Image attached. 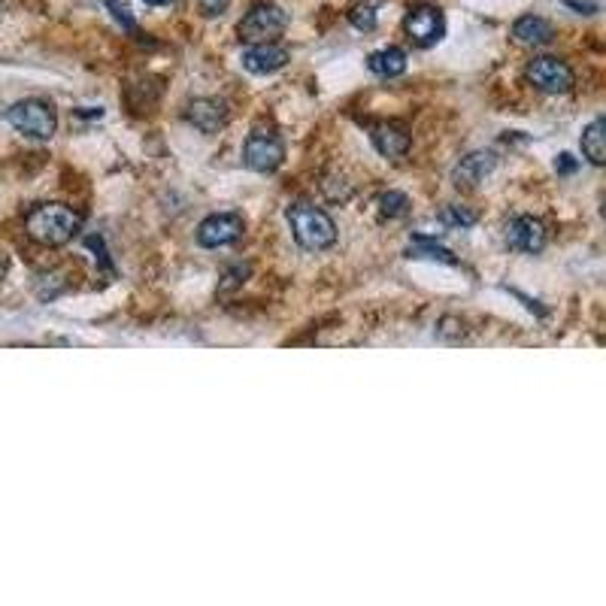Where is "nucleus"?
<instances>
[{
    "instance_id": "dca6fc26",
    "label": "nucleus",
    "mask_w": 606,
    "mask_h": 606,
    "mask_svg": "<svg viewBox=\"0 0 606 606\" xmlns=\"http://www.w3.org/2000/svg\"><path fill=\"white\" fill-rule=\"evenodd\" d=\"M582 155L594 164L603 167L606 161V122L594 119L585 131H582Z\"/></svg>"
},
{
    "instance_id": "ddd939ff",
    "label": "nucleus",
    "mask_w": 606,
    "mask_h": 606,
    "mask_svg": "<svg viewBox=\"0 0 606 606\" xmlns=\"http://www.w3.org/2000/svg\"><path fill=\"white\" fill-rule=\"evenodd\" d=\"M370 140H373L376 152L385 155V158H403V155L410 152V146H413L410 134L403 131V128H397V125H376L370 131Z\"/></svg>"
},
{
    "instance_id": "423d86ee",
    "label": "nucleus",
    "mask_w": 606,
    "mask_h": 606,
    "mask_svg": "<svg viewBox=\"0 0 606 606\" xmlns=\"http://www.w3.org/2000/svg\"><path fill=\"white\" fill-rule=\"evenodd\" d=\"M403 31H407V37L419 49H431L446 37V16H443L440 7L419 4V7H413L407 13V19H403Z\"/></svg>"
},
{
    "instance_id": "0eeeda50",
    "label": "nucleus",
    "mask_w": 606,
    "mask_h": 606,
    "mask_svg": "<svg viewBox=\"0 0 606 606\" xmlns=\"http://www.w3.org/2000/svg\"><path fill=\"white\" fill-rule=\"evenodd\" d=\"M285 161V143L276 134L255 131L243 143V164L255 173H273Z\"/></svg>"
},
{
    "instance_id": "a211bd4d",
    "label": "nucleus",
    "mask_w": 606,
    "mask_h": 606,
    "mask_svg": "<svg viewBox=\"0 0 606 606\" xmlns=\"http://www.w3.org/2000/svg\"><path fill=\"white\" fill-rule=\"evenodd\" d=\"M407 255H410V258H428V261H440V264L458 267V258H455L449 249H443V246L431 243L428 237H416V243L410 246V252H407Z\"/></svg>"
},
{
    "instance_id": "4be33fe9",
    "label": "nucleus",
    "mask_w": 606,
    "mask_h": 606,
    "mask_svg": "<svg viewBox=\"0 0 606 606\" xmlns=\"http://www.w3.org/2000/svg\"><path fill=\"white\" fill-rule=\"evenodd\" d=\"M231 7V0H197V10L204 19H216L225 16V10Z\"/></svg>"
},
{
    "instance_id": "412c9836",
    "label": "nucleus",
    "mask_w": 606,
    "mask_h": 606,
    "mask_svg": "<svg viewBox=\"0 0 606 606\" xmlns=\"http://www.w3.org/2000/svg\"><path fill=\"white\" fill-rule=\"evenodd\" d=\"M107 4V10L113 13V19L125 28V31H131V34H137V22H134V16H131V10L125 7V4H119V0H104Z\"/></svg>"
},
{
    "instance_id": "7ed1b4c3",
    "label": "nucleus",
    "mask_w": 606,
    "mask_h": 606,
    "mask_svg": "<svg viewBox=\"0 0 606 606\" xmlns=\"http://www.w3.org/2000/svg\"><path fill=\"white\" fill-rule=\"evenodd\" d=\"M4 119L25 137L31 140H52L55 131H58V113L49 100H40V97H28V100H19L13 104Z\"/></svg>"
},
{
    "instance_id": "b1692460",
    "label": "nucleus",
    "mask_w": 606,
    "mask_h": 606,
    "mask_svg": "<svg viewBox=\"0 0 606 606\" xmlns=\"http://www.w3.org/2000/svg\"><path fill=\"white\" fill-rule=\"evenodd\" d=\"M79 116H82V119H100V116H104V110H91V107H85V110H79Z\"/></svg>"
},
{
    "instance_id": "1a4fd4ad",
    "label": "nucleus",
    "mask_w": 606,
    "mask_h": 606,
    "mask_svg": "<svg viewBox=\"0 0 606 606\" xmlns=\"http://www.w3.org/2000/svg\"><path fill=\"white\" fill-rule=\"evenodd\" d=\"M549 243V234H546V225L534 216H519L510 222L507 228V246L513 252H522V255H537L543 252Z\"/></svg>"
},
{
    "instance_id": "f8f14e48",
    "label": "nucleus",
    "mask_w": 606,
    "mask_h": 606,
    "mask_svg": "<svg viewBox=\"0 0 606 606\" xmlns=\"http://www.w3.org/2000/svg\"><path fill=\"white\" fill-rule=\"evenodd\" d=\"M497 167L494 152H470L467 158L458 161V167L452 170V179L458 188H476L485 176H491Z\"/></svg>"
},
{
    "instance_id": "4468645a",
    "label": "nucleus",
    "mask_w": 606,
    "mask_h": 606,
    "mask_svg": "<svg viewBox=\"0 0 606 606\" xmlns=\"http://www.w3.org/2000/svg\"><path fill=\"white\" fill-rule=\"evenodd\" d=\"M513 37H516V43L537 49V46H549V43H552L555 28H552V22L543 19V16H522V19H516V25H513Z\"/></svg>"
},
{
    "instance_id": "f3484780",
    "label": "nucleus",
    "mask_w": 606,
    "mask_h": 606,
    "mask_svg": "<svg viewBox=\"0 0 606 606\" xmlns=\"http://www.w3.org/2000/svg\"><path fill=\"white\" fill-rule=\"evenodd\" d=\"M376 207H379V216H382V219L394 222V219H407L413 204H410V197L403 194V191H385V194L376 200Z\"/></svg>"
},
{
    "instance_id": "6e6552de",
    "label": "nucleus",
    "mask_w": 606,
    "mask_h": 606,
    "mask_svg": "<svg viewBox=\"0 0 606 606\" xmlns=\"http://www.w3.org/2000/svg\"><path fill=\"white\" fill-rule=\"evenodd\" d=\"M246 222L237 213H216L210 219L200 222L197 228V243L204 249H219V246H231L243 237Z\"/></svg>"
},
{
    "instance_id": "20e7f679",
    "label": "nucleus",
    "mask_w": 606,
    "mask_h": 606,
    "mask_svg": "<svg viewBox=\"0 0 606 606\" xmlns=\"http://www.w3.org/2000/svg\"><path fill=\"white\" fill-rule=\"evenodd\" d=\"M288 28V13L276 4H267V0H261V4L249 7V13L243 16L237 34L243 43L255 46V43H273L276 37H282Z\"/></svg>"
},
{
    "instance_id": "aec40b11",
    "label": "nucleus",
    "mask_w": 606,
    "mask_h": 606,
    "mask_svg": "<svg viewBox=\"0 0 606 606\" xmlns=\"http://www.w3.org/2000/svg\"><path fill=\"white\" fill-rule=\"evenodd\" d=\"M443 222H446V225H455V228H473V225L479 222V213H473V210H467V207H446Z\"/></svg>"
},
{
    "instance_id": "6ab92c4d",
    "label": "nucleus",
    "mask_w": 606,
    "mask_h": 606,
    "mask_svg": "<svg viewBox=\"0 0 606 606\" xmlns=\"http://www.w3.org/2000/svg\"><path fill=\"white\" fill-rule=\"evenodd\" d=\"M376 10H379V0H364V4H358V7L349 13V22H352L358 31L370 34V31H376V22H379Z\"/></svg>"
},
{
    "instance_id": "9d476101",
    "label": "nucleus",
    "mask_w": 606,
    "mask_h": 606,
    "mask_svg": "<svg viewBox=\"0 0 606 606\" xmlns=\"http://www.w3.org/2000/svg\"><path fill=\"white\" fill-rule=\"evenodd\" d=\"M185 119L200 134L213 137V134H219L228 125V107L222 104V100H216V97H197V100H191V104H188Z\"/></svg>"
},
{
    "instance_id": "39448f33",
    "label": "nucleus",
    "mask_w": 606,
    "mask_h": 606,
    "mask_svg": "<svg viewBox=\"0 0 606 606\" xmlns=\"http://www.w3.org/2000/svg\"><path fill=\"white\" fill-rule=\"evenodd\" d=\"M525 76H528V82H531L537 91H543V94H567V91L573 88V82H576L570 64L561 61V58H555V55H540V58H534V61L528 64Z\"/></svg>"
},
{
    "instance_id": "f257e3e1",
    "label": "nucleus",
    "mask_w": 606,
    "mask_h": 606,
    "mask_svg": "<svg viewBox=\"0 0 606 606\" xmlns=\"http://www.w3.org/2000/svg\"><path fill=\"white\" fill-rule=\"evenodd\" d=\"M82 228V216L64 204H40L25 216V231L40 246H64Z\"/></svg>"
},
{
    "instance_id": "a878e982",
    "label": "nucleus",
    "mask_w": 606,
    "mask_h": 606,
    "mask_svg": "<svg viewBox=\"0 0 606 606\" xmlns=\"http://www.w3.org/2000/svg\"><path fill=\"white\" fill-rule=\"evenodd\" d=\"M7 270H10V261H7V255H0V279L7 276Z\"/></svg>"
},
{
    "instance_id": "5701e85b",
    "label": "nucleus",
    "mask_w": 606,
    "mask_h": 606,
    "mask_svg": "<svg viewBox=\"0 0 606 606\" xmlns=\"http://www.w3.org/2000/svg\"><path fill=\"white\" fill-rule=\"evenodd\" d=\"M555 170H558V173H573V170H576V158H573V155H567V152H564V155H558Z\"/></svg>"
},
{
    "instance_id": "f03ea898",
    "label": "nucleus",
    "mask_w": 606,
    "mask_h": 606,
    "mask_svg": "<svg viewBox=\"0 0 606 606\" xmlns=\"http://www.w3.org/2000/svg\"><path fill=\"white\" fill-rule=\"evenodd\" d=\"M288 225H291L297 246L307 252H325L337 243V225L319 207H310V204L288 207Z\"/></svg>"
},
{
    "instance_id": "393cba45",
    "label": "nucleus",
    "mask_w": 606,
    "mask_h": 606,
    "mask_svg": "<svg viewBox=\"0 0 606 606\" xmlns=\"http://www.w3.org/2000/svg\"><path fill=\"white\" fill-rule=\"evenodd\" d=\"M143 4H146V7H170L173 0H143Z\"/></svg>"
},
{
    "instance_id": "2eb2a0df",
    "label": "nucleus",
    "mask_w": 606,
    "mask_h": 606,
    "mask_svg": "<svg viewBox=\"0 0 606 606\" xmlns=\"http://www.w3.org/2000/svg\"><path fill=\"white\" fill-rule=\"evenodd\" d=\"M367 67H370V73H376L382 79L403 76V73H407V52L397 49V46H385V49H379V52H373L367 58Z\"/></svg>"
},
{
    "instance_id": "9b49d317",
    "label": "nucleus",
    "mask_w": 606,
    "mask_h": 606,
    "mask_svg": "<svg viewBox=\"0 0 606 606\" xmlns=\"http://www.w3.org/2000/svg\"><path fill=\"white\" fill-rule=\"evenodd\" d=\"M288 64V49L276 46V43H255L243 52V67L255 76H267L276 73Z\"/></svg>"
}]
</instances>
